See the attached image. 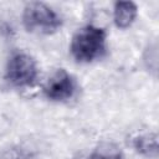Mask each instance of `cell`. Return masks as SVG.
I'll return each mask as SVG.
<instances>
[{
	"label": "cell",
	"mask_w": 159,
	"mask_h": 159,
	"mask_svg": "<svg viewBox=\"0 0 159 159\" xmlns=\"http://www.w3.org/2000/svg\"><path fill=\"white\" fill-rule=\"evenodd\" d=\"M107 48V32L103 27L86 25L72 37L70 51L80 63H91L101 58Z\"/></svg>",
	"instance_id": "cell-1"
},
{
	"label": "cell",
	"mask_w": 159,
	"mask_h": 159,
	"mask_svg": "<svg viewBox=\"0 0 159 159\" xmlns=\"http://www.w3.org/2000/svg\"><path fill=\"white\" fill-rule=\"evenodd\" d=\"M22 24L29 32L51 35L62 26V17L47 4L31 1L24 7Z\"/></svg>",
	"instance_id": "cell-2"
},
{
	"label": "cell",
	"mask_w": 159,
	"mask_h": 159,
	"mask_svg": "<svg viewBox=\"0 0 159 159\" xmlns=\"http://www.w3.org/2000/svg\"><path fill=\"white\" fill-rule=\"evenodd\" d=\"M39 76V67L32 56L26 52H14L5 66V80L16 88L32 86Z\"/></svg>",
	"instance_id": "cell-3"
},
{
	"label": "cell",
	"mask_w": 159,
	"mask_h": 159,
	"mask_svg": "<svg viewBox=\"0 0 159 159\" xmlns=\"http://www.w3.org/2000/svg\"><path fill=\"white\" fill-rule=\"evenodd\" d=\"M77 91L75 77L65 68L57 70L43 86V94L52 102H66L71 99Z\"/></svg>",
	"instance_id": "cell-4"
},
{
	"label": "cell",
	"mask_w": 159,
	"mask_h": 159,
	"mask_svg": "<svg viewBox=\"0 0 159 159\" xmlns=\"http://www.w3.org/2000/svg\"><path fill=\"white\" fill-rule=\"evenodd\" d=\"M138 7L133 1H117L113 7V21L118 29H128L137 19Z\"/></svg>",
	"instance_id": "cell-5"
},
{
	"label": "cell",
	"mask_w": 159,
	"mask_h": 159,
	"mask_svg": "<svg viewBox=\"0 0 159 159\" xmlns=\"http://www.w3.org/2000/svg\"><path fill=\"white\" fill-rule=\"evenodd\" d=\"M133 147L139 154H142L144 157H149V158H155L157 153H158L157 135L150 134V133L142 134L133 139Z\"/></svg>",
	"instance_id": "cell-6"
},
{
	"label": "cell",
	"mask_w": 159,
	"mask_h": 159,
	"mask_svg": "<svg viewBox=\"0 0 159 159\" xmlns=\"http://www.w3.org/2000/svg\"><path fill=\"white\" fill-rule=\"evenodd\" d=\"M86 159H124L123 154L119 152H103L96 150L91 153Z\"/></svg>",
	"instance_id": "cell-7"
}]
</instances>
